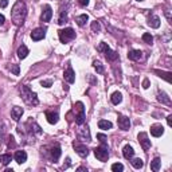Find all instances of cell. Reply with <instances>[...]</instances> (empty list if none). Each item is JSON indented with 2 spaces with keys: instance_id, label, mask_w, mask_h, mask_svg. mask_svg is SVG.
Instances as JSON below:
<instances>
[{
  "instance_id": "44",
  "label": "cell",
  "mask_w": 172,
  "mask_h": 172,
  "mask_svg": "<svg viewBox=\"0 0 172 172\" xmlns=\"http://www.w3.org/2000/svg\"><path fill=\"white\" fill-rule=\"evenodd\" d=\"M3 133H4V129L0 128V143H2V137H3Z\"/></svg>"
},
{
  "instance_id": "26",
  "label": "cell",
  "mask_w": 172,
  "mask_h": 172,
  "mask_svg": "<svg viewBox=\"0 0 172 172\" xmlns=\"http://www.w3.org/2000/svg\"><path fill=\"white\" fill-rule=\"evenodd\" d=\"M12 160V156L11 153H5V155H2L0 156V163L3 164V166H7V164H9Z\"/></svg>"
},
{
  "instance_id": "33",
  "label": "cell",
  "mask_w": 172,
  "mask_h": 172,
  "mask_svg": "<svg viewBox=\"0 0 172 172\" xmlns=\"http://www.w3.org/2000/svg\"><path fill=\"white\" fill-rule=\"evenodd\" d=\"M97 139H98V140L101 141V144H104V145H106V141H108V139H106V136H105V134H102V133L97 134Z\"/></svg>"
},
{
  "instance_id": "1",
  "label": "cell",
  "mask_w": 172,
  "mask_h": 172,
  "mask_svg": "<svg viewBox=\"0 0 172 172\" xmlns=\"http://www.w3.org/2000/svg\"><path fill=\"white\" fill-rule=\"evenodd\" d=\"M27 16V8L24 2L18 0V2L13 4L12 11H11V19L15 26H22L24 23V19Z\"/></svg>"
},
{
  "instance_id": "7",
  "label": "cell",
  "mask_w": 172,
  "mask_h": 172,
  "mask_svg": "<svg viewBox=\"0 0 172 172\" xmlns=\"http://www.w3.org/2000/svg\"><path fill=\"white\" fill-rule=\"evenodd\" d=\"M63 78H65L66 82L74 83V81H75V73H74V70L71 69V66H69L65 70V73H63Z\"/></svg>"
},
{
  "instance_id": "15",
  "label": "cell",
  "mask_w": 172,
  "mask_h": 172,
  "mask_svg": "<svg viewBox=\"0 0 172 172\" xmlns=\"http://www.w3.org/2000/svg\"><path fill=\"white\" fill-rule=\"evenodd\" d=\"M128 58L130 60H140L143 58V53H141L140 50H130V51L128 53Z\"/></svg>"
},
{
  "instance_id": "13",
  "label": "cell",
  "mask_w": 172,
  "mask_h": 172,
  "mask_svg": "<svg viewBox=\"0 0 172 172\" xmlns=\"http://www.w3.org/2000/svg\"><path fill=\"white\" fill-rule=\"evenodd\" d=\"M13 157H15V161L18 164H23V163H26V160H27V153L24 151H16Z\"/></svg>"
},
{
  "instance_id": "38",
  "label": "cell",
  "mask_w": 172,
  "mask_h": 172,
  "mask_svg": "<svg viewBox=\"0 0 172 172\" xmlns=\"http://www.w3.org/2000/svg\"><path fill=\"white\" fill-rule=\"evenodd\" d=\"M53 85V81L51 79H49V81H42V86H45V87H50Z\"/></svg>"
},
{
  "instance_id": "41",
  "label": "cell",
  "mask_w": 172,
  "mask_h": 172,
  "mask_svg": "<svg viewBox=\"0 0 172 172\" xmlns=\"http://www.w3.org/2000/svg\"><path fill=\"white\" fill-rule=\"evenodd\" d=\"M143 87H144V89H148V87H149V81H148V79H144Z\"/></svg>"
},
{
  "instance_id": "22",
  "label": "cell",
  "mask_w": 172,
  "mask_h": 172,
  "mask_svg": "<svg viewBox=\"0 0 172 172\" xmlns=\"http://www.w3.org/2000/svg\"><path fill=\"white\" fill-rule=\"evenodd\" d=\"M87 20H89V16H87L86 13H83V15H79L78 18L75 19V22H77V24H78V26L83 27V26L86 24V22H87Z\"/></svg>"
},
{
  "instance_id": "28",
  "label": "cell",
  "mask_w": 172,
  "mask_h": 172,
  "mask_svg": "<svg viewBox=\"0 0 172 172\" xmlns=\"http://www.w3.org/2000/svg\"><path fill=\"white\" fill-rule=\"evenodd\" d=\"M157 100H159L160 102H163V104H167V105H170V104H171L170 97H168L166 93H159V96H157Z\"/></svg>"
},
{
  "instance_id": "12",
  "label": "cell",
  "mask_w": 172,
  "mask_h": 172,
  "mask_svg": "<svg viewBox=\"0 0 172 172\" xmlns=\"http://www.w3.org/2000/svg\"><path fill=\"white\" fill-rule=\"evenodd\" d=\"M74 148H75L77 153H78L81 157H86L87 155H89V149H87V147L83 145V144H75Z\"/></svg>"
},
{
  "instance_id": "9",
  "label": "cell",
  "mask_w": 172,
  "mask_h": 172,
  "mask_svg": "<svg viewBox=\"0 0 172 172\" xmlns=\"http://www.w3.org/2000/svg\"><path fill=\"white\" fill-rule=\"evenodd\" d=\"M45 35H46V31L43 28H35L31 32V39L35 40V42H38V40H42L43 38H45Z\"/></svg>"
},
{
  "instance_id": "23",
  "label": "cell",
  "mask_w": 172,
  "mask_h": 172,
  "mask_svg": "<svg viewBox=\"0 0 172 172\" xmlns=\"http://www.w3.org/2000/svg\"><path fill=\"white\" fill-rule=\"evenodd\" d=\"M121 101H123V94H121L120 92H114L112 94V102L114 104V105H119Z\"/></svg>"
},
{
  "instance_id": "40",
  "label": "cell",
  "mask_w": 172,
  "mask_h": 172,
  "mask_svg": "<svg viewBox=\"0 0 172 172\" xmlns=\"http://www.w3.org/2000/svg\"><path fill=\"white\" fill-rule=\"evenodd\" d=\"M78 3H79V4L82 5V7H85V5L89 4V0H78Z\"/></svg>"
},
{
  "instance_id": "14",
  "label": "cell",
  "mask_w": 172,
  "mask_h": 172,
  "mask_svg": "<svg viewBox=\"0 0 172 172\" xmlns=\"http://www.w3.org/2000/svg\"><path fill=\"white\" fill-rule=\"evenodd\" d=\"M22 114H23V108H20V106H13L12 108V110H11V117L15 121H19L20 120V117H22Z\"/></svg>"
},
{
  "instance_id": "25",
  "label": "cell",
  "mask_w": 172,
  "mask_h": 172,
  "mask_svg": "<svg viewBox=\"0 0 172 172\" xmlns=\"http://www.w3.org/2000/svg\"><path fill=\"white\" fill-rule=\"evenodd\" d=\"M79 136H82V139L83 140H86L87 141V143H89V141H92V140H90V134H89V128H82V129H81L79 130Z\"/></svg>"
},
{
  "instance_id": "43",
  "label": "cell",
  "mask_w": 172,
  "mask_h": 172,
  "mask_svg": "<svg viewBox=\"0 0 172 172\" xmlns=\"http://www.w3.org/2000/svg\"><path fill=\"white\" fill-rule=\"evenodd\" d=\"M167 123H168V125H170V126L172 125V116H168L167 117Z\"/></svg>"
},
{
  "instance_id": "16",
  "label": "cell",
  "mask_w": 172,
  "mask_h": 172,
  "mask_svg": "<svg viewBox=\"0 0 172 172\" xmlns=\"http://www.w3.org/2000/svg\"><path fill=\"white\" fill-rule=\"evenodd\" d=\"M104 54H105V57H106V59L108 60H110V62H113V60H116L117 58H119V54H117L116 51H113V50H110L109 47L104 51Z\"/></svg>"
},
{
  "instance_id": "45",
  "label": "cell",
  "mask_w": 172,
  "mask_h": 172,
  "mask_svg": "<svg viewBox=\"0 0 172 172\" xmlns=\"http://www.w3.org/2000/svg\"><path fill=\"white\" fill-rule=\"evenodd\" d=\"M137 2H143V0H137Z\"/></svg>"
},
{
  "instance_id": "17",
  "label": "cell",
  "mask_w": 172,
  "mask_h": 172,
  "mask_svg": "<svg viewBox=\"0 0 172 172\" xmlns=\"http://www.w3.org/2000/svg\"><path fill=\"white\" fill-rule=\"evenodd\" d=\"M46 119L47 121H49L50 124H57L58 123V120H59V116H58V113H54V112H46Z\"/></svg>"
},
{
  "instance_id": "34",
  "label": "cell",
  "mask_w": 172,
  "mask_h": 172,
  "mask_svg": "<svg viewBox=\"0 0 172 172\" xmlns=\"http://www.w3.org/2000/svg\"><path fill=\"white\" fill-rule=\"evenodd\" d=\"M66 20H67L66 12H62V13H60V18H59V20H58V23H59V24H63V23H66Z\"/></svg>"
},
{
  "instance_id": "29",
  "label": "cell",
  "mask_w": 172,
  "mask_h": 172,
  "mask_svg": "<svg viewBox=\"0 0 172 172\" xmlns=\"http://www.w3.org/2000/svg\"><path fill=\"white\" fill-rule=\"evenodd\" d=\"M93 66H94V69L97 70V73H98V74H102L104 73V66H102V63H101L100 60H94Z\"/></svg>"
},
{
  "instance_id": "10",
  "label": "cell",
  "mask_w": 172,
  "mask_h": 172,
  "mask_svg": "<svg viewBox=\"0 0 172 172\" xmlns=\"http://www.w3.org/2000/svg\"><path fill=\"white\" fill-rule=\"evenodd\" d=\"M53 18V9L50 5H45V11L42 12V16H40V19H42V22H50Z\"/></svg>"
},
{
  "instance_id": "31",
  "label": "cell",
  "mask_w": 172,
  "mask_h": 172,
  "mask_svg": "<svg viewBox=\"0 0 172 172\" xmlns=\"http://www.w3.org/2000/svg\"><path fill=\"white\" fill-rule=\"evenodd\" d=\"M143 40H144L145 43H148V45H152V43H153V36L151 35V34L145 32V34L143 35Z\"/></svg>"
},
{
  "instance_id": "42",
  "label": "cell",
  "mask_w": 172,
  "mask_h": 172,
  "mask_svg": "<svg viewBox=\"0 0 172 172\" xmlns=\"http://www.w3.org/2000/svg\"><path fill=\"white\" fill-rule=\"evenodd\" d=\"M4 22H5V19H4V16L2 15V13H0V26L2 24H4Z\"/></svg>"
},
{
  "instance_id": "4",
  "label": "cell",
  "mask_w": 172,
  "mask_h": 172,
  "mask_svg": "<svg viewBox=\"0 0 172 172\" xmlns=\"http://www.w3.org/2000/svg\"><path fill=\"white\" fill-rule=\"evenodd\" d=\"M75 38V31L73 28H65V30H60L59 31V39L62 43H67L70 40H73Z\"/></svg>"
},
{
  "instance_id": "37",
  "label": "cell",
  "mask_w": 172,
  "mask_h": 172,
  "mask_svg": "<svg viewBox=\"0 0 172 172\" xmlns=\"http://www.w3.org/2000/svg\"><path fill=\"white\" fill-rule=\"evenodd\" d=\"M108 47H109V46H108V45H106V43H104V42H101V43H100V46H98V51H101V53H104V51H105V50L108 49Z\"/></svg>"
},
{
  "instance_id": "11",
  "label": "cell",
  "mask_w": 172,
  "mask_h": 172,
  "mask_svg": "<svg viewBox=\"0 0 172 172\" xmlns=\"http://www.w3.org/2000/svg\"><path fill=\"white\" fill-rule=\"evenodd\" d=\"M151 133H152V136H155V137H160L161 134L164 133L163 125H160V124H155V125H152L151 126Z\"/></svg>"
},
{
  "instance_id": "39",
  "label": "cell",
  "mask_w": 172,
  "mask_h": 172,
  "mask_svg": "<svg viewBox=\"0 0 172 172\" xmlns=\"http://www.w3.org/2000/svg\"><path fill=\"white\" fill-rule=\"evenodd\" d=\"M7 5H8V0H0V7L2 8H5Z\"/></svg>"
},
{
  "instance_id": "36",
  "label": "cell",
  "mask_w": 172,
  "mask_h": 172,
  "mask_svg": "<svg viewBox=\"0 0 172 172\" xmlns=\"http://www.w3.org/2000/svg\"><path fill=\"white\" fill-rule=\"evenodd\" d=\"M100 28H101V27H100V23L98 22H93L92 23V30H93L94 32H98Z\"/></svg>"
},
{
  "instance_id": "20",
  "label": "cell",
  "mask_w": 172,
  "mask_h": 172,
  "mask_svg": "<svg viewBox=\"0 0 172 172\" xmlns=\"http://www.w3.org/2000/svg\"><path fill=\"white\" fill-rule=\"evenodd\" d=\"M28 49H27V46L26 45H22V46H19V49H18V57L20 59H24L27 55H28Z\"/></svg>"
},
{
  "instance_id": "3",
  "label": "cell",
  "mask_w": 172,
  "mask_h": 172,
  "mask_svg": "<svg viewBox=\"0 0 172 172\" xmlns=\"http://www.w3.org/2000/svg\"><path fill=\"white\" fill-rule=\"evenodd\" d=\"M74 112H75V123L77 125H82L85 123V108H83L82 102H77L75 108H74Z\"/></svg>"
},
{
  "instance_id": "27",
  "label": "cell",
  "mask_w": 172,
  "mask_h": 172,
  "mask_svg": "<svg viewBox=\"0 0 172 172\" xmlns=\"http://www.w3.org/2000/svg\"><path fill=\"white\" fill-rule=\"evenodd\" d=\"M59 156H60V148H59V145H55L51 149V157L54 161H57L59 159Z\"/></svg>"
},
{
  "instance_id": "35",
  "label": "cell",
  "mask_w": 172,
  "mask_h": 172,
  "mask_svg": "<svg viewBox=\"0 0 172 172\" xmlns=\"http://www.w3.org/2000/svg\"><path fill=\"white\" fill-rule=\"evenodd\" d=\"M11 71L15 74V75H19V73H20L19 65H12V66H11Z\"/></svg>"
},
{
  "instance_id": "24",
  "label": "cell",
  "mask_w": 172,
  "mask_h": 172,
  "mask_svg": "<svg viewBox=\"0 0 172 172\" xmlns=\"http://www.w3.org/2000/svg\"><path fill=\"white\" fill-rule=\"evenodd\" d=\"M160 166H161V160L159 157H156V159H153V161H151V170L157 172L160 170Z\"/></svg>"
},
{
  "instance_id": "2",
  "label": "cell",
  "mask_w": 172,
  "mask_h": 172,
  "mask_svg": "<svg viewBox=\"0 0 172 172\" xmlns=\"http://www.w3.org/2000/svg\"><path fill=\"white\" fill-rule=\"evenodd\" d=\"M20 93H22V98L23 101L27 104V105H32V106H36L39 104L38 101V97H36V93H34L31 89H30L27 85H23L20 87Z\"/></svg>"
},
{
  "instance_id": "30",
  "label": "cell",
  "mask_w": 172,
  "mask_h": 172,
  "mask_svg": "<svg viewBox=\"0 0 172 172\" xmlns=\"http://www.w3.org/2000/svg\"><path fill=\"white\" fill-rule=\"evenodd\" d=\"M132 166L136 168V170H140V168H143V166H144V161L141 159H133L132 160Z\"/></svg>"
},
{
  "instance_id": "5",
  "label": "cell",
  "mask_w": 172,
  "mask_h": 172,
  "mask_svg": "<svg viewBox=\"0 0 172 172\" xmlns=\"http://www.w3.org/2000/svg\"><path fill=\"white\" fill-rule=\"evenodd\" d=\"M94 155H96V157L100 161H108L109 159V151H108V148L105 147H98L94 149Z\"/></svg>"
},
{
  "instance_id": "18",
  "label": "cell",
  "mask_w": 172,
  "mask_h": 172,
  "mask_svg": "<svg viewBox=\"0 0 172 172\" xmlns=\"http://www.w3.org/2000/svg\"><path fill=\"white\" fill-rule=\"evenodd\" d=\"M123 155H124V157H125L126 160L132 159V157L134 156V151H133V148L130 147V145H125V147H124V149H123Z\"/></svg>"
},
{
  "instance_id": "21",
  "label": "cell",
  "mask_w": 172,
  "mask_h": 172,
  "mask_svg": "<svg viewBox=\"0 0 172 172\" xmlns=\"http://www.w3.org/2000/svg\"><path fill=\"white\" fill-rule=\"evenodd\" d=\"M98 126H100V129L108 130V129H110L113 125H112V123H110V121H108V120H100L98 121Z\"/></svg>"
},
{
  "instance_id": "32",
  "label": "cell",
  "mask_w": 172,
  "mask_h": 172,
  "mask_svg": "<svg viewBox=\"0 0 172 172\" xmlns=\"http://www.w3.org/2000/svg\"><path fill=\"white\" fill-rule=\"evenodd\" d=\"M112 171H114V172H121V171H124V166L121 163H114L113 166H112Z\"/></svg>"
},
{
  "instance_id": "8",
  "label": "cell",
  "mask_w": 172,
  "mask_h": 172,
  "mask_svg": "<svg viewBox=\"0 0 172 172\" xmlns=\"http://www.w3.org/2000/svg\"><path fill=\"white\" fill-rule=\"evenodd\" d=\"M119 126H120V129H123V130H128L130 128V120L128 119L126 116L120 114L119 116Z\"/></svg>"
},
{
  "instance_id": "6",
  "label": "cell",
  "mask_w": 172,
  "mask_h": 172,
  "mask_svg": "<svg viewBox=\"0 0 172 172\" xmlns=\"http://www.w3.org/2000/svg\"><path fill=\"white\" fill-rule=\"evenodd\" d=\"M139 143L144 151H148L151 148V140L148 139V134L145 132H141L139 134Z\"/></svg>"
},
{
  "instance_id": "19",
  "label": "cell",
  "mask_w": 172,
  "mask_h": 172,
  "mask_svg": "<svg viewBox=\"0 0 172 172\" xmlns=\"http://www.w3.org/2000/svg\"><path fill=\"white\" fill-rule=\"evenodd\" d=\"M148 24H149L151 27H153V28H159L160 27V18L156 15L151 16L149 20H148Z\"/></svg>"
}]
</instances>
